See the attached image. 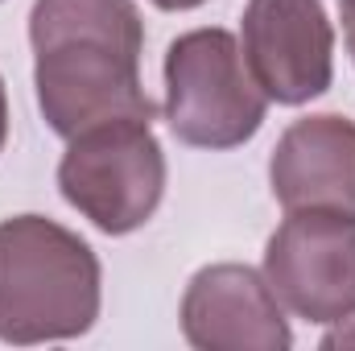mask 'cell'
Listing matches in <instances>:
<instances>
[{
  "label": "cell",
  "mask_w": 355,
  "mask_h": 351,
  "mask_svg": "<svg viewBox=\"0 0 355 351\" xmlns=\"http://www.w3.org/2000/svg\"><path fill=\"white\" fill-rule=\"evenodd\" d=\"M182 335L198 351H289L293 331L265 273L248 264H207L182 293Z\"/></svg>",
  "instance_id": "52a82bcc"
},
{
  "label": "cell",
  "mask_w": 355,
  "mask_h": 351,
  "mask_svg": "<svg viewBox=\"0 0 355 351\" xmlns=\"http://www.w3.org/2000/svg\"><path fill=\"white\" fill-rule=\"evenodd\" d=\"M268 95L257 87L227 29H190L166 50V124L182 145L236 149L265 124Z\"/></svg>",
  "instance_id": "3957f363"
},
{
  "label": "cell",
  "mask_w": 355,
  "mask_h": 351,
  "mask_svg": "<svg viewBox=\"0 0 355 351\" xmlns=\"http://www.w3.org/2000/svg\"><path fill=\"white\" fill-rule=\"evenodd\" d=\"M240 37L244 62L268 103L302 108L335 79V25L322 0H248Z\"/></svg>",
  "instance_id": "8992f818"
},
{
  "label": "cell",
  "mask_w": 355,
  "mask_h": 351,
  "mask_svg": "<svg viewBox=\"0 0 355 351\" xmlns=\"http://www.w3.org/2000/svg\"><path fill=\"white\" fill-rule=\"evenodd\" d=\"M58 190L103 236L145 228L166 194V153L153 120H107L71 137L58 162Z\"/></svg>",
  "instance_id": "277c9868"
},
{
  "label": "cell",
  "mask_w": 355,
  "mask_h": 351,
  "mask_svg": "<svg viewBox=\"0 0 355 351\" xmlns=\"http://www.w3.org/2000/svg\"><path fill=\"white\" fill-rule=\"evenodd\" d=\"M33 87L62 141L107 120H153L141 83L145 21L132 0H33Z\"/></svg>",
  "instance_id": "6da1fadb"
},
{
  "label": "cell",
  "mask_w": 355,
  "mask_h": 351,
  "mask_svg": "<svg viewBox=\"0 0 355 351\" xmlns=\"http://www.w3.org/2000/svg\"><path fill=\"white\" fill-rule=\"evenodd\" d=\"M268 190L285 211L355 215V120L335 112L293 120L268 157Z\"/></svg>",
  "instance_id": "ba28073f"
},
{
  "label": "cell",
  "mask_w": 355,
  "mask_h": 351,
  "mask_svg": "<svg viewBox=\"0 0 355 351\" xmlns=\"http://www.w3.org/2000/svg\"><path fill=\"white\" fill-rule=\"evenodd\" d=\"M265 281L293 318L314 327L355 318V215L289 211L265 244Z\"/></svg>",
  "instance_id": "5b68a950"
},
{
  "label": "cell",
  "mask_w": 355,
  "mask_h": 351,
  "mask_svg": "<svg viewBox=\"0 0 355 351\" xmlns=\"http://www.w3.org/2000/svg\"><path fill=\"white\" fill-rule=\"evenodd\" d=\"M339 21H343V37H347V50L355 58V0H339Z\"/></svg>",
  "instance_id": "9c48e42d"
},
{
  "label": "cell",
  "mask_w": 355,
  "mask_h": 351,
  "mask_svg": "<svg viewBox=\"0 0 355 351\" xmlns=\"http://www.w3.org/2000/svg\"><path fill=\"white\" fill-rule=\"evenodd\" d=\"M322 348H355V327H339L322 339Z\"/></svg>",
  "instance_id": "30bf717a"
},
{
  "label": "cell",
  "mask_w": 355,
  "mask_h": 351,
  "mask_svg": "<svg viewBox=\"0 0 355 351\" xmlns=\"http://www.w3.org/2000/svg\"><path fill=\"white\" fill-rule=\"evenodd\" d=\"M4 141H8V95H4V79H0V153H4Z\"/></svg>",
  "instance_id": "7c38bea8"
},
{
  "label": "cell",
  "mask_w": 355,
  "mask_h": 351,
  "mask_svg": "<svg viewBox=\"0 0 355 351\" xmlns=\"http://www.w3.org/2000/svg\"><path fill=\"white\" fill-rule=\"evenodd\" d=\"M149 4H157V8H166V12H190V8H198V4H207V0H149Z\"/></svg>",
  "instance_id": "8fae6325"
},
{
  "label": "cell",
  "mask_w": 355,
  "mask_h": 351,
  "mask_svg": "<svg viewBox=\"0 0 355 351\" xmlns=\"http://www.w3.org/2000/svg\"><path fill=\"white\" fill-rule=\"evenodd\" d=\"M99 257L83 236L46 219L0 223V343H67L99 318Z\"/></svg>",
  "instance_id": "7a4b0ae2"
}]
</instances>
